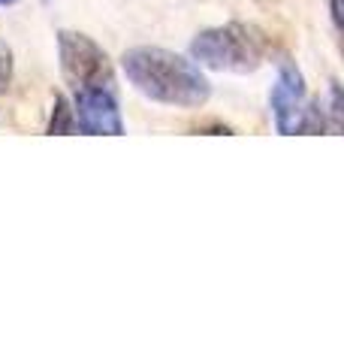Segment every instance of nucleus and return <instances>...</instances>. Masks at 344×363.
<instances>
[{"mask_svg": "<svg viewBox=\"0 0 344 363\" xmlns=\"http://www.w3.org/2000/svg\"><path fill=\"white\" fill-rule=\"evenodd\" d=\"M269 106H272V118L278 133H305L314 130L317 112L308 104V88H305V76L293 61H278V79L272 85L269 94Z\"/></svg>", "mask_w": 344, "mask_h": 363, "instance_id": "4", "label": "nucleus"}, {"mask_svg": "<svg viewBox=\"0 0 344 363\" xmlns=\"http://www.w3.org/2000/svg\"><path fill=\"white\" fill-rule=\"evenodd\" d=\"M57 55H61V70L73 88H109V91H115L109 55L103 52L88 33L61 30L57 33Z\"/></svg>", "mask_w": 344, "mask_h": 363, "instance_id": "3", "label": "nucleus"}, {"mask_svg": "<svg viewBox=\"0 0 344 363\" xmlns=\"http://www.w3.org/2000/svg\"><path fill=\"white\" fill-rule=\"evenodd\" d=\"M332 4V21H336V28H341V4L338 0H329Z\"/></svg>", "mask_w": 344, "mask_h": 363, "instance_id": "8", "label": "nucleus"}, {"mask_svg": "<svg viewBox=\"0 0 344 363\" xmlns=\"http://www.w3.org/2000/svg\"><path fill=\"white\" fill-rule=\"evenodd\" d=\"M121 70L127 82L151 104L200 109L209 104L212 82L202 67L188 55L160 49V45H133L121 55Z\"/></svg>", "mask_w": 344, "mask_h": 363, "instance_id": "1", "label": "nucleus"}, {"mask_svg": "<svg viewBox=\"0 0 344 363\" xmlns=\"http://www.w3.org/2000/svg\"><path fill=\"white\" fill-rule=\"evenodd\" d=\"M18 0H0V6H16Z\"/></svg>", "mask_w": 344, "mask_h": 363, "instance_id": "9", "label": "nucleus"}, {"mask_svg": "<svg viewBox=\"0 0 344 363\" xmlns=\"http://www.w3.org/2000/svg\"><path fill=\"white\" fill-rule=\"evenodd\" d=\"M9 82V52L4 58V43H0V88H4Z\"/></svg>", "mask_w": 344, "mask_h": 363, "instance_id": "7", "label": "nucleus"}, {"mask_svg": "<svg viewBox=\"0 0 344 363\" xmlns=\"http://www.w3.org/2000/svg\"><path fill=\"white\" fill-rule=\"evenodd\" d=\"M76 130V118H73V109L67 106L64 97L55 100V112H52V124H49V133H73Z\"/></svg>", "mask_w": 344, "mask_h": 363, "instance_id": "6", "label": "nucleus"}, {"mask_svg": "<svg viewBox=\"0 0 344 363\" xmlns=\"http://www.w3.org/2000/svg\"><path fill=\"white\" fill-rule=\"evenodd\" d=\"M266 52L269 40L254 25H242V21L205 28L190 43V58L200 67L221 73H254L266 61Z\"/></svg>", "mask_w": 344, "mask_h": 363, "instance_id": "2", "label": "nucleus"}, {"mask_svg": "<svg viewBox=\"0 0 344 363\" xmlns=\"http://www.w3.org/2000/svg\"><path fill=\"white\" fill-rule=\"evenodd\" d=\"M73 118L76 128L91 136H121L124 118L115 100V91L109 88H76L73 94Z\"/></svg>", "mask_w": 344, "mask_h": 363, "instance_id": "5", "label": "nucleus"}]
</instances>
